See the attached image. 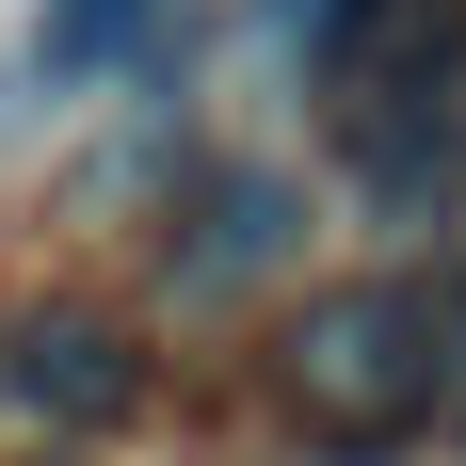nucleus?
<instances>
[{"mask_svg":"<svg viewBox=\"0 0 466 466\" xmlns=\"http://www.w3.org/2000/svg\"><path fill=\"white\" fill-rule=\"evenodd\" d=\"M434 386H451V306H434L419 274H354V289H322V306H289V338H274V402L306 434H402V419H434Z\"/></svg>","mask_w":466,"mask_h":466,"instance_id":"nucleus-1","label":"nucleus"},{"mask_svg":"<svg viewBox=\"0 0 466 466\" xmlns=\"http://www.w3.org/2000/svg\"><path fill=\"white\" fill-rule=\"evenodd\" d=\"M145 16H161V0H48V16H33V65H48V81H96Z\"/></svg>","mask_w":466,"mask_h":466,"instance_id":"nucleus-5","label":"nucleus"},{"mask_svg":"<svg viewBox=\"0 0 466 466\" xmlns=\"http://www.w3.org/2000/svg\"><path fill=\"white\" fill-rule=\"evenodd\" d=\"M322 96H466V0H338Z\"/></svg>","mask_w":466,"mask_h":466,"instance_id":"nucleus-3","label":"nucleus"},{"mask_svg":"<svg viewBox=\"0 0 466 466\" xmlns=\"http://www.w3.org/2000/svg\"><path fill=\"white\" fill-rule=\"evenodd\" d=\"M274 258H289V177H274V161H241V177L193 193V226H177V289H193V306L258 289Z\"/></svg>","mask_w":466,"mask_h":466,"instance_id":"nucleus-4","label":"nucleus"},{"mask_svg":"<svg viewBox=\"0 0 466 466\" xmlns=\"http://www.w3.org/2000/svg\"><path fill=\"white\" fill-rule=\"evenodd\" d=\"M129 386H145V354H129L113 306H81V289L0 306V402H16V419H113Z\"/></svg>","mask_w":466,"mask_h":466,"instance_id":"nucleus-2","label":"nucleus"}]
</instances>
